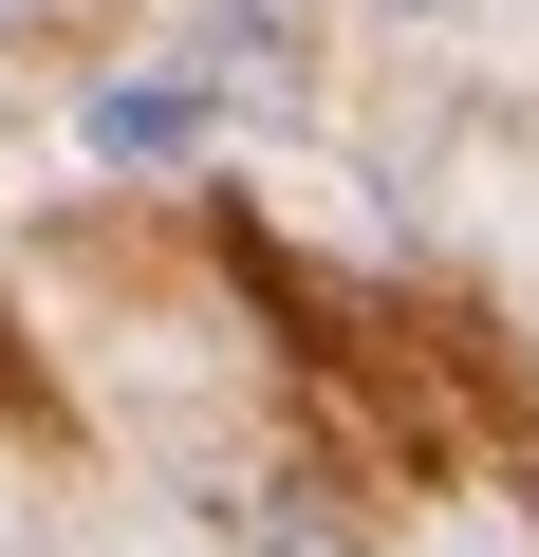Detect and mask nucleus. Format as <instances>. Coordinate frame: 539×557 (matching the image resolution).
<instances>
[{
  "mask_svg": "<svg viewBox=\"0 0 539 557\" xmlns=\"http://www.w3.org/2000/svg\"><path fill=\"white\" fill-rule=\"evenodd\" d=\"M75 131H94V168H186V149L223 131V94L168 57V75H94V94H75Z\"/></svg>",
  "mask_w": 539,
  "mask_h": 557,
  "instance_id": "obj_1",
  "label": "nucleus"
},
{
  "mask_svg": "<svg viewBox=\"0 0 539 557\" xmlns=\"http://www.w3.org/2000/svg\"><path fill=\"white\" fill-rule=\"evenodd\" d=\"M391 20H483V0H391Z\"/></svg>",
  "mask_w": 539,
  "mask_h": 557,
  "instance_id": "obj_4",
  "label": "nucleus"
},
{
  "mask_svg": "<svg viewBox=\"0 0 539 557\" xmlns=\"http://www.w3.org/2000/svg\"><path fill=\"white\" fill-rule=\"evenodd\" d=\"M0 20H20V0H0Z\"/></svg>",
  "mask_w": 539,
  "mask_h": 557,
  "instance_id": "obj_5",
  "label": "nucleus"
},
{
  "mask_svg": "<svg viewBox=\"0 0 539 557\" xmlns=\"http://www.w3.org/2000/svg\"><path fill=\"white\" fill-rule=\"evenodd\" d=\"M242 557H354V539H335L317 502H242Z\"/></svg>",
  "mask_w": 539,
  "mask_h": 557,
  "instance_id": "obj_3",
  "label": "nucleus"
},
{
  "mask_svg": "<svg viewBox=\"0 0 539 557\" xmlns=\"http://www.w3.org/2000/svg\"><path fill=\"white\" fill-rule=\"evenodd\" d=\"M186 75H205V94H298V0H205Z\"/></svg>",
  "mask_w": 539,
  "mask_h": 557,
  "instance_id": "obj_2",
  "label": "nucleus"
}]
</instances>
